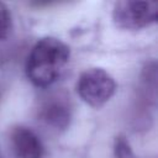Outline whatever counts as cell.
<instances>
[{
  "instance_id": "1",
  "label": "cell",
  "mask_w": 158,
  "mask_h": 158,
  "mask_svg": "<svg viewBox=\"0 0 158 158\" xmlns=\"http://www.w3.org/2000/svg\"><path fill=\"white\" fill-rule=\"evenodd\" d=\"M69 47L56 37H44L36 42L26 60V75L38 88L51 86L60 77L69 62Z\"/></svg>"
},
{
  "instance_id": "2",
  "label": "cell",
  "mask_w": 158,
  "mask_h": 158,
  "mask_svg": "<svg viewBox=\"0 0 158 158\" xmlns=\"http://www.w3.org/2000/svg\"><path fill=\"white\" fill-rule=\"evenodd\" d=\"M75 89L85 104L93 107H101L115 94L116 83L102 68H89L79 75Z\"/></svg>"
},
{
  "instance_id": "3",
  "label": "cell",
  "mask_w": 158,
  "mask_h": 158,
  "mask_svg": "<svg viewBox=\"0 0 158 158\" xmlns=\"http://www.w3.org/2000/svg\"><path fill=\"white\" fill-rule=\"evenodd\" d=\"M36 117L46 127L62 132L72 122L73 106L65 91H49L42 95L36 106Z\"/></svg>"
},
{
  "instance_id": "4",
  "label": "cell",
  "mask_w": 158,
  "mask_h": 158,
  "mask_svg": "<svg viewBox=\"0 0 158 158\" xmlns=\"http://www.w3.org/2000/svg\"><path fill=\"white\" fill-rule=\"evenodd\" d=\"M157 1L121 0L114 5L112 20L118 28L136 31L154 23L157 21Z\"/></svg>"
},
{
  "instance_id": "5",
  "label": "cell",
  "mask_w": 158,
  "mask_h": 158,
  "mask_svg": "<svg viewBox=\"0 0 158 158\" xmlns=\"http://www.w3.org/2000/svg\"><path fill=\"white\" fill-rule=\"evenodd\" d=\"M10 144L15 158H43L44 147L31 128L15 126L10 131Z\"/></svg>"
},
{
  "instance_id": "6",
  "label": "cell",
  "mask_w": 158,
  "mask_h": 158,
  "mask_svg": "<svg viewBox=\"0 0 158 158\" xmlns=\"http://www.w3.org/2000/svg\"><path fill=\"white\" fill-rule=\"evenodd\" d=\"M114 153L116 158H135L130 142L123 135H118L114 142Z\"/></svg>"
},
{
  "instance_id": "7",
  "label": "cell",
  "mask_w": 158,
  "mask_h": 158,
  "mask_svg": "<svg viewBox=\"0 0 158 158\" xmlns=\"http://www.w3.org/2000/svg\"><path fill=\"white\" fill-rule=\"evenodd\" d=\"M12 20L7 6L0 1V40H5L11 32Z\"/></svg>"
},
{
  "instance_id": "8",
  "label": "cell",
  "mask_w": 158,
  "mask_h": 158,
  "mask_svg": "<svg viewBox=\"0 0 158 158\" xmlns=\"http://www.w3.org/2000/svg\"><path fill=\"white\" fill-rule=\"evenodd\" d=\"M1 95H2V91H1V88H0V100H1Z\"/></svg>"
},
{
  "instance_id": "9",
  "label": "cell",
  "mask_w": 158,
  "mask_h": 158,
  "mask_svg": "<svg viewBox=\"0 0 158 158\" xmlns=\"http://www.w3.org/2000/svg\"><path fill=\"white\" fill-rule=\"evenodd\" d=\"M0 158H2V157H1V152H0Z\"/></svg>"
}]
</instances>
